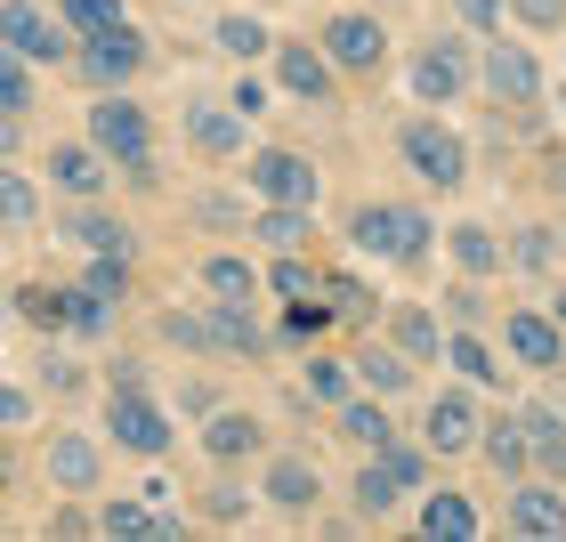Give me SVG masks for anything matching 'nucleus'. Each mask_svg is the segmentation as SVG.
Here are the masks:
<instances>
[{
  "instance_id": "nucleus-40",
  "label": "nucleus",
  "mask_w": 566,
  "mask_h": 542,
  "mask_svg": "<svg viewBox=\"0 0 566 542\" xmlns=\"http://www.w3.org/2000/svg\"><path fill=\"white\" fill-rule=\"evenodd\" d=\"M551 227H526V236H518V268H551Z\"/></svg>"
},
{
  "instance_id": "nucleus-46",
  "label": "nucleus",
  "mask_w": 566,
  "mask_h": 542,
  "mask_svg": "<svg viewBox=\"0 0 566 542\" xmlns=\"http://www.w3.org/2000/svg\"><path fill=\"white\" fill-rule=\"evenodd\" d=\"M551 187L566 195V154H551Z\"/></svg>"
},
{
  "instance_id": "nucleus-42",
  "label": "nucleus",
  "mask_w": 566,
  "mask_h": 542,
  "mask_svg": "<svg viewBox=\"0 0 566 542\" xmlns=\"http://www.w3.org/2000/svg\"><path fill=\"white\" fill-rule=\"evenodd\" d=\"M332 308H340V316H365V283H356V275H332Z\"/></svg>"
},
{
  "instance_id": "nucleus-19",
  "label": "nucleus",
  "mask_w": 566,
  "mask_h": 542,
  "mask_svg": "<svg viewBox=\"0 0 566 542\" xmlns=\"http://www.w3.org/2000/svg\"><path fill=\"white\" fill-rule=\"evenodd\" d=\"M397 348L413 356V365L446 356V332H437V316H429V308H397Z\"/></svg>"
},
{
  "instance_id": "nucleus-13",
  "label": "nucleus",
  "mask_w": 566,
  "mask_h": 542,
  "mask_svg": "<svg viewBox=\"0 0 566 542\" xmlns=\"http://www.w3.org/2000/svg\"><path fill=\"white\" fill-rule=\"evenodd\" d=\"M275 73H283V90L292 97H332V49H307V41H283V58H275Z\"/></svg>"
},
{
  "instance_id": "nucleus-18",
  "label": "nucleus",
  "mask_w": 566,
  "mask_h": 542,
  "mask_svg": "<svg viewBox=\"0 0 566 542\" xmlns=\"http://www.w3.org/2000/svg\"><path fill=\"white\" fill-rule=\"evenodd\" d=\"M340 437H356V446L380 454V446H397V421H389V405H356V397H348V405H340Z\"/></svg>"
},
{
  "instance_id": "nucleus-41",
  "label": "nucleus",
  "mask_w": 566,
  "mask_h": 542,
  "mask_svg": "<svg viewBox=\"0 0 566 542\" xmlns=\"http://www.w3.org/2000/svg\"><path fill=\"white\" fill-rule=\"evenodd\" d=\"M380 461H389V470H397L405 486H421V478H429V461H421L413 446H380Z\"/></svg>"
},
{
  "instance_id": "nucleus-44",
  "label": "nucleus",
  "mask_w": 566,
  "mask_h": 542,
  "mask_svg": "<svg viewBox=\"0 0 566 542\" xmlns=\"http://www.w3.org/2000/svg\"><path fill=\"white\" fill-rule=\"evenodd\" d=\"M0 421L24 429V421H33V397H24V389H0Z\"/></svg>"
},
{
  "instance_id": "nucleus-27",
  "label": "nucleus",
  "mask_w": 566,
  "mask_h": 542,
  "mask_svg": "<svg viewBox=\"0 0 566 542\" xmlns=\"http://www.w3.org/2000/svg\"><path fill=\"white\" fill-rule=\"evenodd\" d=\"M65 236H73V243H90V251H122V260H130V227L106 219V211H82V219L65 227Z\"/></svg>"
},
{
  "instance_id": "nucleus-4",
  "label": "nucleus",
  "mask_w": 566,
  "mask_h": 542,
  "mask_svg": "<svg viewBox=\"0 0 566 542\" xmlns=\"http://www.w3.org/2000/svg\"><path fill=\"white\" fill-rule=\"evenodd\" d=\"M0 33H9V49H17V58H33V65H57L65 49H73V24H65V17H41L33 0H9Z\"/></svg>"
},
{
  "instance_id": "nucleus-15",
  "label": "nucleus",
  "mask_w": 566,
  "mask_h": 542,
  "mask_svg": "<svg viewBox=\"0 0 566 542\" xmlns=\"http://www.w3.org/2000/svg\"><path fill=\"white\" fill-rule=\"evenodd\" d=\"M49 486H65V494H90L97 486V446L90 437H49Z\"/></svg>"
},
{
  "instance_id": "nucleus-45",
  "label": "nucleus",
  "mask_w": 566,
  "mask_h": 542,
  "mask_svg": "<svg viewBox=\"0 0 566 542\" xmlns=\"http://www.w3.org/2000/svg\"><path fill=\"white\" fill-rule=\"evenodd\" d=\"M227 97H235V106H243V114H268V82H251V73H243V82H235V90H227Z\"/></svg>"
},
{
  "instance_id": "nucleus-43",
  "label": "nucleus",
  "mask_w": 566,
  "mask_h": 542,
  "mask_svg": "<svg viewBox=\"0 0 566 542\" xmlns=\"http://www.w3.org/2000/svg\"><path fill=\"white\" fill-rule=\"evenodd\" d=\"M534 454H543V470H551V478H566V429H551V437H534Z\"/></svg>"
},
{
  "instance_id": "nucleus-34",
  "label": "nucleus",
  "mask_w": 566,
  "mask_h": 542,
  "mask_svg": "<svg viewBox=\"0 0 566 542\" xmlns=\"http://www.w3.org/2000/svg\"><path fill=\"white\" fill-rule=\"evenodd\" d=\"M526 446H534V437H518L510 421H494V437H485V461H494L502 478H518V470H526Z\"/></svg>"
},
{
  "instance_id": "nucleus-5",
  "label": "nucleus",
  "mask_w": 566,
  "mask_h": 542,
  "mask_svg": "<svg viewBox=\"0 0 566 542\" xmlns=\"http://www.w3.org/2000/svg\"><path fill=\"white\" fill-rule=\"evenodd\" d=\"M485 90H494L502 106L534 114V106H543V65H534L518 41H494V49H485Z\"/></svg>"
},
{
  "instance_id": "nucleus-6",
  "label": "nucleus",
  "mask_w": 566,
  "mask_h": 542,
  "mask_svg": "<svg viewBox=\"0 0 566 542\" xmlns=\"http://www.w3.org/2000/svg\"><path fill=\"white\" fill-rule=\"evenodd\" d=\"M106 429H114L130 454H170V413H163V405H146V389H114Z\"/></svg>"
},
{
  "instance_id": "nucleus-3",
  "label": "nucleus",
  "mask_w": 566,
  "mask_h": 542,
  "mask_svg": "<svg viewBox=\"0 0 566 542\" xmlns=\"http://www.w3.org/2000/svg\"><path fill=\"white\" fill-rule=\"evenodd\" d=\"M397 154L429 178V187H461V178H470V146H461L446 122H405V131H397Z\"/></svg>"
},
{
  "instance_id": "nucleus-23",
  "label": "nucleus",
  "mask_w": 566,
  "mask_h": 542,
  "mask_svg": "<svg viewBox=\"0 0 566 542\" xmlns=\"http://www.w3.org/2000/svg\"><path fill=\"white\" fill-rule=\"evenodd\" d=\"M268 502H283V510H307V502H316V470L283 454L275 470H268Z\"/></svg>"
},
{
  "instance_id": "nucleus-16",
  "label": "nucleus",
  "mask_w": 566,
  "mask_h": 542,
  "mask_svg": "<svg viewBox=\"0 0 566 542\" xmlns=\"http://www.w3.org/2000/svg\"><path fill=\"white\" fill-rule=\"evenodd\" d=\"M470 446H478L470 397H437V405H429V454H470Z\"/></svg>"
},
{
  "instance_id": "nucleus-2",
  "label": "nucleus",
  "mask_w": 566,
  "mask_h": 542,
  "mask_svg": "<svg viewBox=\"0 0 566 542\" xmlns=\"http://www.w3.org/2000/svg\"><path fill=\"white\" fill-rule=\"evenodd\" d=\"M90 138L114 154L130 178H154V138H146V106L130 97H106V106H90Z\"/></svg>"
},
{
  "instance_id": "nucleus-17",
  "label": "nucleus",
  "mask_w": 566,
  "mask_h": 542,
  "mask_svg": "<svg viewBox=\"0 0 566 542\" xmlns=\"http://www.w3.org/2000/svg\"><path fill=\"white\" fill-rule=\"evenodd\" d=\"M49 170H57L65 195H97V187H106V146H57Z\"/></svg>"
},
{
  "instance_id": "nucleus-20",
  "label": "nucleus",
  "mask_w": 566,
  "mask_h": 542,
  "mask_svg": "<svg viewBox=\"0 0 566 542\" xmlns=\"http://www.w3.org/2000/svg\"><path fill=\"white\" fill-rule=\"evenodd\" d=\"M251 236H268L275 251H300L307 243V202H268V211L251 219Z\"/></svg>"
},
{
  "instance_id": "nucleus-30",
  "label": "nucleus",
  "mask_w": 566,
  "mask_h": 542,
  "mask_svg": "<svg viewBox=\"0 0 566 542\" xmlns=\"http://www.w3.org/2000/svg\"><path fill=\"white\" fill-rule=\"evenodd\" d=\"M202 283H211V292L219 300H260V275H251V260H211V268H202Z\"/></svg>"
},
{
  "instance_id": "nucleus-28",
  "label": "nucleus",
  "mask_w": 566,
  "mask_h": 542,
  "mask_svg": "<svg viewBox=\"0 0 566 542\" xmlns=\"http://www.w3.org/2000/svg\"><path fill=\"white\" fill-rule=\"evenodd\" d=\"M446 365H453L461 381H502V365L485 356V341H478V332H453V341H446Z\"/></svg>"
},
{
  "instance_id": "nucleus-7",
  "label": "nucleus",
  "mask_w": 566,
  "mask_h": 542,
  "mask_svg": "<svg viewBox=\"0 0 566 542\" xmlns=\"http://www.w3.org/2000/svg\"><path fill=\"white\" fill-rule=\"evenodd\" d=\"M324 49H332V65L340 73H373L380 58H389V33H380V17H332L324 24Z\"/></svg>"
},
{
  "instance_id": "nucleus-29",
  "label": "nucleus",
  "mask_w": 566,
  "mask_h": 542,
  "mask_svg": "<svg viewBox=\"0 0 566 542\" xmlns=\"http://www.w3.org/2000/svg\"><path fill=\"white\" fill-rule=\"evenodd\" d=\"M17 316H24V324H49V332H65V324H73V292H41V283H33V292H17Z\"/></svg>"
},
{
  "instance_id": "nucleus-22",
  "label": "nucleus",
  "mask_w": 566,
  "mask_h": 542,
  "mask_svg": "<svg viewBox=\"0 0 566 542\" xmlns=\"http://www.w3.org/2000/svg\"><path fill=\"white\" fill-rule=\"evenodd\" d=\"M57 17H65L82 41H97V33H122V24H130V17H122V0H57Z\"/></svg>"
},
{
  "instance_id": "nucleus-26",
  "label": "nucleus",
  "mask_w": 566,
  "mask_h": 542,
  "mask_svg": "<svg viewBox=\"0 0 566 542\" xmlns=\"http://www.w3.org/2000/svg\"><path fill=\"white\" fill-rule=\"evenodd\" d=\"M356 381H365L373 397H397L405 381H413V365H405V356H389V348H365V356H356Z\"/></svg>"
},
{
  "instance_id": "nucleus-32",
  "label": "nucleus",
  "mask_w": 566,
  "mask_h": 542,
  "mask_svg": "<svg viewBox=\"0 0 566 542\" xmlns=\"http://www.w3.org/2000/svg\"><path fill=\"white\" fill-rule=\"evenodd\" d=\"M397 494H405V478L389 470V461H365V478H356V510H373V519H380Z\"/></svg>"
},
{
  "instance_id": "nucleus-14",
  "label": "nucleus",
  "mask_w": 566,
  "mask_h": 542,
  "mask_svg": "<svg viewBox=\"0 0 566 542\" xmlns=\"http://www.w3.org/2000/svg\"><path fill=\"white\" fill-rule=\"evenodd\" d=\"M243 106L227 97V106H187V138L202 146V154H243Z\"/></svg>"
},
{
  "instance_id": "nucleus-47",
  "label": "nucleus",
  "mask_w": 566,
  "mask_h": 542,
  "mask_svg": "<svg viewBox=\"0 0 566 542\" xmlns=\"http://www.w3.org/2000/svg\"><path fill=\"white\" fill-rule=\"evenodd\" d=\"M551 316H558V324H566V283H558V292H551Z\"/></svg>"
},
{
  "instance_id": "nucleus-31",
  "label": "nucleus",
  "mask_w": 566,
  "mask_h": 542,
  "mask_svg": "<svg viewBox=\"0 0 566 542\" xmlns=\"http://www.w3.org/2000/svg\"><path fill=\"white\" fill-rule=\"evenodd\" d=\"M219 49L227 58H260V49H275V33L260 17H219Z\"/></svg>"
},
{
  "instance_id": "nucleus-35",
  "label": "nucleus",
  "mask_w": 566,
  "mask_h": 542,
  "mask_svg": "<svg viewBox=\"0 0 566 542\" xmlns=\"http://www.w3.org/2000/svg\"><path fill=\"white\" fill-rule=\"evenodd\" d=\"M275 292H292V300H316V292H332V283L307 268V260H292V251H283L275 260Z\"/></svg>"
},
{
  "instance_id": "nucleus-8",
  "label": "nucleus",
  "mask_w": 566,
  "mask_h": 542,
  "mask_svg": "<svg viewBox=\"0 0 566 542\" xmlns=\"http://www.w3.org/2000/svg\"><path fill=\"white\" fill-rule=\"evenodd\" d=\"M461 90H470V58H461V41H429L413 58V97H421V106H453Z\"/></svg>"
},
{
  "instance_id": "nucleus-38",
  "label": "nucleus",
  "mask_w": 566,
  "mask_h": 542,
  "mask_svg": "<svg viewBox=\"0 0 566 542\" xmlns=\"http://www.w3.org/2000/svg\"><path fill=\"white\" fill-rule=\"evenodd\" d=\"M307 397H324V405H348V373H340V365H307Z\"/></svg>"
},
{
  "instance_id": "nucleus-33",
  "label": "nucleus",
  "mask_w": 566,
  "mask_h": 542,
  "mask_svg": "<svg viewBox=\"0 0 566 542\" xmlns=\"http://www.w3.org/2000/svg\"><path fill=\"white\" fill-rule=\"evenodd\" d=\"M251 437H260V429H251V413H219V421L202 429V446H211L219 461H235V454H251Z\"/></svg>"
},
{
  "instance_id": "nucleus-25",
  "label": "nucleus",
  "mask_w": 566,
  "mask_h": 542,
  "mask_svg": "<svg viewBox=\"0 0 566 542\" xmlns=\"http://www.w3.org/2000/svg\"><path fill=\"white\" fill-rule=\"evenodd\" d=\"M453 260L470 268V275H494V268L510 260V251L494 243V227H453Z\"/></svg>"
},
{
  "instance_id": "nucleus-11",
  "label": "nucleus",
  "mask_w": 566,
  "mask_h": 542,
  "mask_svg": "<svg viewBox=\"0 0 566 542\" xmlns=\"http://www.w3.org/2000/svg\"><path fill=\"white\" fill-rule=\"evenodd\" d=\"M138 65H146L138 24H122V33H97V41H82V73H90V82H130Z\"/></svg>"
},
{
  "instance_id": "nucleus-21",
  "label": "nucleus",
  "mask_w": 566,
  "mask_h": 542,
  "mask_svg": "<svg viewBox=\"0 0 566 542\" xmlns=\"http://www.w3.org/2000/svg\"><path fill=\"white\" fill-rule=\"evenodd\" d=\"M421 534H437V542H470L478 534V510L470 502H461V494H429V510H421Z\"/></svg>"
},
{
  "instance_id": "nucleus-37",
  "label": "nucleus",
  "mask_w": 566,
  "mask_h": 542,
  "mask_svg": "<svg viewBox=\"0 0 566 542\" xmlns=\"http://www.w3.org/2000/svg\"><path fill=\"white\" fill-rule=\"evenodd\" d=\"M510 17L534 24V33H566V0H510Z\"/></svg>"
},
{
  "instance_id": "nucleus-1",
  "label": "nucleus",
  "mask_w": 566,
  "mask_h": 542,
  "mask_svg": "<svg viewBox=\"0 0 566 542\" xmlns=\"http://www.w3.org/2000/svg\"><path fill=\"white\" fill-rule=\"evenodd\" d=\"M348 236H356V251H373V260H421L429 251V219L413 211V202H365Z\"/></svg>"
},
{
  "instance_id": "nucleus-39",
  "label": "nucleus",
  "mask_w": 566,
  "mask_h": 542,
  "mask_svg": "<svg viewBox=\"0 0 566 542\" xmlns=\"http://www.w3.org/2000/svg\"><path fill=\"white\" fill-rule=\"evenodd\" d=\"M453 17L470 24V33H494V24H502V0H453Z\"/></svg>"
},
{
  "instance_id": "nucleus-12",
  "label": "nucleus",
  "mask_w": 566,
  "mask_h": 542,
  "mask_svg": "<svg viewBox=\"0 0 566 542\" xmlns=\"http://www.w3.org/2000/svg\"><path fill=\"white\" fill-rule=\"evenodd\" d=\"M510 534L558 542L566 534V494H558V486H518V494H510Z\"/></svg>"
},
{
  "instance_id": "nucleus-36",
  "label": "nucleus",
  "mask_w": 566,
  "mask_h": 542,
  "mask_svg": "<svg viewBox=\"0 0 566 542\" xmlns=\"http://www.w3.org/2000/svg\"><path fill=\"white\" fill-rule=\"evenodd\" d=\"M33 211H41V202H33V187H24V178L9 170V178H0V219H9L17 236H24V227H33Z\"/></svg>"
},
{
  "instance_id": "nucleus-24",
  "label": "nucleus",
  "mask_w": 566,
  "mask_h": 542,
  "mask_svg": "<svg viewBox=\"0 0 566 542\" xmlns=\"http://www.w3.org/2000/svg\"><path fill=\"white\" fill-rule=\"evenodd\" d=\"M33 58H17V49H0V114L9 122H24L33 114V73H24Z\"/></svg>"
},
{
  "instance_id": "nucleus-9",
  "label": "nucleus",
  "mask_w": 566,
  "mask_h": 542,
  "mask_svg": "<svg viewBox=\"0 0 566 542\" xmlns=\"http://www.w3.org/2000/svg\"><path fill=\"white\" fill-rule=\"evenodd\" d=\"M510 356H518V365H534V373L566 365V324L543 316V308H510Z\"/></svg>"
},
{
  "instance_id": "nucleus-10",
  "label": "nucleus",
  "mask_w": 566,
  "mask_h": 542,
  "mask_svg": "<svg viewBox=\"0 0 566 542\" xmlns=\"http://www.w3.org/2000/svg\"><path fill=\"white\" fill-rule=\"evenodd\" d=\"M251 187L268 202H307V211H316V170H307L300 154H283V146H268L260 163H251Z\"/></svg>"
}]
</instances>
